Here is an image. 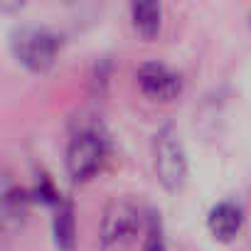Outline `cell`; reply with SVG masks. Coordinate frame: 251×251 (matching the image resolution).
Here are the masks:
<instances>
[{
    "label": "cell",
    "mask_w": 251,
    "mask_h": 251,
    "mask_svg": "<svg viewBox=\"0 0 251 251\" xmlns=\"http://www.w3.org/2000/svg\"><path fill=\"white\" fill-rule=\"evenodd\" d=\"M108 155V138L101 131L99 123H81L74 131L69 146H67V173L74 182H86L91 180L101 168Z\"/></svg>",
    "instance_id": "obj_1"
},
{
    "label": "cell",
    "mask_w": 251,
    "mask_h": 251,
    "mask_svg": "<svg viewBox=\"0 0 251 251\" xmlns=\"http://www.w3.org/2000/svg\"><path fill=\"white\" fill-rule=\"evenodd\" d=\"M143 231V212L128 197H116L106 204L101 226H99V246L101 251H128L138 234Z\"/></svg>",
    "instance_id": "obj_2"
},
{
    "label": "cell",
    "mask_w": 251,
    "mask_h": 251,
    "mask_svg": "<svg viewBox=\"0 0 251 251\" xmlns=\"http://www.w3.org/2000/svg\"><path fill=\"white\" fill-rule=\"evenodd\" d=\"M62 50L59 32L45 27V25H23L10 35V52L13 57L35 74L47 72Z\"/></svg>",
    "instance_id": "obj_3"
},
{
    "label": "cell",
    "mask_w": 251,
    "mask_h": 251,
    "mask_svg": "<svg viewBox=\"0 0 251 251\" xmlns=\"http://www.w3.org/2000/svg\"><path fill=\"white\" fill-rule=\"evenodd\" d=\"M153 165L168 192H180L187 182V153L175 126H163L153 138Z\"/></svg>",
    "instance_id": "obj_4"
},
{
    "label": "cell",
    "mask_w": 251,
    "mask_h": 251,
    "mask_svg": "<svg viewBox=\"0 0 251 251\" xmlns=\"http://www.w3.org/2000/svg\"><path fill=\"white\" fill-rule=\"evenodd\" d=\"M136 79L141 91L155 101H173L182 94V76L163 62H143Z\"/></svg>",
    "instance_id": "obj_5"
},
{
    "label": "cell",
    "mask_w": 251,
    "mask_h": 251,
    "mask_svg": "<svg viewBox=\"0 0 251 251\" xmlns=\"http://www.w3.org/2000/svg\"><path fill=\"white\" fill-rule=\"evenodd\" d=\"M207 229L217 241L231 244L244 229V209L231 200L217 202L207 214Z\"/></svg>",
    "instance_id": "obj_6"
},
{
    "label": "cell",
    "mask_w": 251,
    "mask_h": 251,
    "mask_svg": "<svg viewBox=\"0 0 251 251\" xmlns=\"http://www.w3.org/2000/svg\"><path fill=\"white\" fill-rule=\"evenodd\" d=\"M52 236H54V246L59 251H74L76 249V214H74V204L69 200H64L54 209Z\"/></svg>",
    "instance_id": "obj_7"
},
{
    "label": "cell",
    "mask_w": 251,
    "mask_h": 251,
    "mask_svg": "<svg viewBox=\"0 0 251 251\" xmlns=\"http://www.w3.org/2000/svg\"><path fill=\"white\" fill-rule=\"evenodd\" d=\"M30 197L32 192H27L20 185L5 187L3 190V224L8 229H20L27 219V209H30Z\"/></svg>",
    "instance_id": "obj_8"
},
{
    "label": "cell",
    "mask_w": 251,
    "mask_h": 251,
    "mask_svg": "<svg viewBox=\"0 0 251 251\" xmlns=\"http://www.w3.org/2000/svg\"><path fill=\"white\" fill-rule=\"evenodd\" d=\"M131 23L143 40H155L160 27H163V5L153 3V0L133 3L131 5Z\"/></svg>",
    "instance_id": "obj_9"
},
{
    "label": "cell",
    "mask_w": 251,
    "mask_h": 251,
    "mask_svg": "<svg viewBox=\"0 0 251 251\" xmlns=\"http://www.w3.org/2000/svg\"><path fill=\"white\" fill-rule=\"evenodd\" d=\"M32 197L47 207H59L64 202V197L59 195V190L54 187V182L47 177V175H37V182H35V190H32Z\"/></svg>",
    "instance_id": "obj_10"
},
{
    "label": "cell",
    "mask_w": 251,
    "mask_h": 251,
    "mask_svg": "<svg viewBox=\"0 0 251 251\" xmlns=\"http://www.w3.org/2000/svg\"><path fill=\"white\" fill-rule=\"evenodd\" d=\"M141 251H168L165 236H163V224H160V214H151L148 217V226H146V239Z\"/></svg>",
    "instance_id": "obj_11"
},
{
    "label": "cell",
    "mask_w": 251,
    "mask_h": 251,
    "mask_svg": "<svg viewBox=\"0 0 251 251\" xmlns=\"http://www.w3.org/2000/svg\"><path fill=\"white\" fill-rule=\"evenodd\" d=\"M249 25H251V13H249Z\"/></svg>",
    "instance_id": "obj_12"
}]
</instances>
